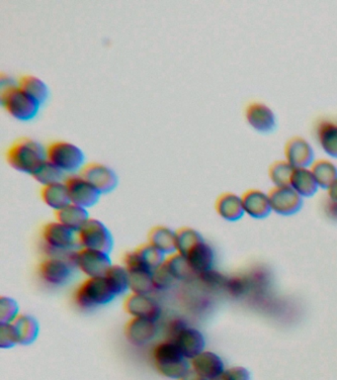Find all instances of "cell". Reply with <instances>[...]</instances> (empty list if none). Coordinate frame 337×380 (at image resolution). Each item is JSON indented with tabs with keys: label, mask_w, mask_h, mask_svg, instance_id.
Wrapping results in <instances>:
<instances>
[{
	"label": "cell",
	"mask_w": 337,
	"mask_h": 380,
	"mask_svg": "<svg viewBox=\"0 0 337 380\" xmlns=\"http://www.w3.org/2000/svg\"><path fill=\"white\" fill-rule=\"evenodd\" d=\"M5 156L10 167L30 175L48 160L47 148L29 137L15 140L7 148Z\"/></svg>",
	"instance_id": "6da1fadb"
},
{
	"label": "cell",
	"mask_w": 337,
	"mask_h": 380,
	"mask_svg": "<svg viewBox=\"0 0 337 380\" xmlns=\"http://www.w3.org/2000/svg\"><path fill=\"white\" fill-rule=\"evenodd\" d=\"M153 364L158 374L179 380L191 369V362L171 340L160 342L153 351Z\"/></svg>",
	"instance_id": "7a4b0ae2"
},
{
	"label": "cell",
	"mask_w": 337,
	"mask_h": 380,
	"mask_svg": "<svg viewBox=\"0 0 337 380\" xmlns=\"http://www.w3.org/2000/svg\"><path fill=\"white\" fill-rule=\"evenodd\" d=\"M0 103L10 116L21 122L34 120L41 109V105L19 87L18 82L0 88Z\"/></svg>",
	"instance_id": "3957f363"
},
{
	"label": "cell",
	"mask_w": 337,
	"mask_h": 380,
	"mask_svg": "<svg viewBox=\"0 0 337 380\" xmlns=\"http://www.w3.org/2000/svg\"><path fill=\"white\" fill-rule=\"evenodd\" d=\"M47 158L65 175H77L87 165L85 153L79 146L67 141H55L47 146Z\"/></svg>",
	"instance_id": "277c9868"
},
{
	"label": "cell",
	"mask_w": 337,
	"mask_h": 380,
	"mask_svg": "<svg viewBox=\"0 0 337 380\" xmlns=\"http://www.w3.org/2000/svg\"><path fill=\"white\" fill-rule=\"evenodd\" d=\"M116 297L105 276L85 279L74 293L75 304L82 309H94L107 305Z\"/></svg>",
	"instance_id": "5b68a950"
},
{
	"label": "cell",
	"mask_w": 337,
	"mask_h": 380,
	"mask_svg": "<svg viewBox=\"0 0 337 380\" xmlns=\"http://www.w3.org/2000/svg\"><path fill=\"white\" fill-rule=\"evenodd\" d=\"M41 238L48 253L53 256H59V254L70 256L79 246L77 232L65 227L57 221L43 226Z\"/></svg>",
	"instance_id": "8992f818"
},
{
	"label": "cell",
	"mask_w": 337,
	"mask_h": 380,
	"mask_svg": "<svg viewBox=\"0 0 337 380\" xmlns=\"http://www.w3.org/2000/svg\"><path fill=\"white\" fill-rule=\"evenodd\" d=\"M70 261L87 278H102L113 266L110 254L84 248L74 251Z\"/></svg>",
	"instance_id": "52a82bcc"
},
{
	"label": "cell",
	"mask_w": 337,
	"mask_h": 380,
	"mask_svg": "<svg viewBox=\"0 0 337 380\" xmlns=\"http://www.w3.org/2000/svg\"><path fill=\"white\" fill-rule=\"evenodd\" d=\"M80 248L111 253L114 240L107 226L98 219L89 218L79 232Z\"/></svg>",
	"instance_id": "ba28073f"
},
{
	"label": "cell",
	"mask_w": 337,
	"mask_h": 380,
	"mask_svg": "<svg viewBox=\"0 0 337 380\" xmlns=\"http://www.w3.org/2000/svg\"><path fill=\"white\" fill-rule=\"evenodd\" d=\"M123 264L130 278V291L132 293L150 295L155 289L153 283V271L143 263L136 250L128 251L123 259Z\"/></svg>",
	"instance_id": "9c48e42d"
},
{
	"label": "cell",
	"mask_w": 337,
	"mask_h": 380,
	"mask_svg": "<svg viewBox=\"0 0 337 380\" xmlns=\"http://www.w3.org/2000/svg\"><path fill=\"white\" fill-rule=\"evenodd\" d=\"M74 266L69 259L49 256L40 263L38 273L45 283L62 286L72 281Z\"/></svg>",
	"instance_id": "30bf717a"
},
{
	"label": "cell",
	"mask_w": 337,
	"mask_h": 380,
	"mask_svg": "<svg viewBox=\"0 0 337 380\" xmlns=\"http://www.w3.org/2000/svg\"><path fill=\"white\" fill-rule=\"evenodd\" d=\"M271 209L280 216H293L303 207L304 198L290 185L273 186L268 192Z\"/></svg>",
	"instance_id": "8fae6325"
},
{
	"label": "cell",
	"mask_w": 337,
	"mask_h": 380,
	"mask_svg": "<svg viewBox=\"0 0 337 380\" xmlns=\"http://www.w3.org/2000/svg\"><path fill=\"white\" fill-rule=\"evenodd\" d=\"M65 183L72 205L85 209L92 208L97 205L101 197V193L79 173L67 175Z\"/></svg>",
	"instance_id": "7c38bea8"
},
{
	"label": "cell",
	"mask_w": 337,
	"mask_h": 380,
	"mask_svg": "<svg viewBox=\"0 0 337 380\" xmlns=\"http://www.w3.org/2000/svg\"><path fill=\"white\" fill-rule=\"evenodd\" d=\"M79 175L84 176L101 195H109L119 185L117 173L103 163H87Z\"/></svg>",
	"instance_id": "4fadbf2b"
},
{
	"label": "cell",
	"mask_w": 337,
	"mask_h": 380,
	"mask_svg": "<svg viewBox=\"0 0 337 380\" xmlns=\"http://www.w3.org/2000/svg\"><path fill=\"white\" fill-rule=\"evenodd\" d=\"M245 117L253 129L263 134L273 132L277 127L275 113L263 102L248 103L245 109Z\"/></svg>",
	"instance_id": "5bb4252c"
},
{
	"label": "cell",
	"mask_w": 337,
	"mask_h": 380,
	"mask_svg": "<svg viewBox=\"0 0 337 380\" xmlns=\"http://www.w3.org/2000/svg\"><path fill=\"white\" fill-rule=\"evenodd\" d=\"M125 311L133 318L148 319L157 322L162 314L158 302L150 295L132 293L124 302Z\"/></svg>",
	"instance_id": "9a60e30c"
},
{
	"label": "cell",
	"mask_w": 337,
	"mask_h": 380,
	"mask_svg": "<svg viewBox=\"0 0 337 380\" xmlns=\"http://www.w3.org/2000/svg\"><path fill=\"white\" fill-rule=\"evenodd\" d=\"M284 153L287 162L295 168H311L316 161L313 146L301 136H294L287 141Z\"/></svg>",
	"instance_id": "2e32d148"
},
{
	"label": "cell",
	"mask_w": 337,
	"mask_h": 380,
	"mask_svg": "<svg viewBox=\"0 0 337 380\" xmlns=\"http://www.w3.org/2000/svg\"><path fill=\"white\" fill-rule=\"evenodd\" d=\"M168 339L175 342L189 361L205 351L206 339L202 332L188 325Z\"/></svg>",
	"instance_id": "e0dca14e"
},
{
	"label": "cell",
	"mask_w": 337,
	"mask_h": 380,
	"mask_svg": "<svg viewBox=\"0 0 337 380\" xmlns=\"http://www.w3.org/2000/svg\"><path fill=\"white\" fill-rule=\"evenodd\" d=\"M157 322L148 319L132 318L125 326V336L131 344L143 346L157 337Z\"/></svg>",
	"instance_id": "ac0fdd59"
},
{
	"label": "cell",
	"mask_w": 337,
	"mask_h": 380,
	"mask_svg": "<svg viewBox=\"0 0 337 380\" xmlns=\"http://www.w3.org/2000/svg\"><path fill=\"white\" fill-rule=\"evenodd\" d=\"M190 362L191 369L208 380L217 379L226 371L222 357L216 352L206 349L191 359Z\"/></svg>",
	"instance_id": "d6986e66"
},
{
	"label": "cell",
	"mask_w": 337,
	"mask_h": 380,
	"mask_svg": "<svg viewBox=\"0 0 337 380\" xmlns=\"http://www.w3.org/2000/svg\"><path fill=\"white\" fill-rule=\"evenodd\" d=\"M243 209L246 215L253 219H264L268 217L272 212L268 193L260 190H246L243 195Z\"/></svg>",
	"instance_id": "ffe728a7"
},
{
	"label": "cell",
	"mask_w": 337,
	"mask_h": 380,
	"mask_svg": "<svg viewBox=\"0 0 337 380\" xmlns=\"http://www.w3.org/2000/svg\"><path fill=\"white\" fill-rule=\"evenodd\" d=\"M185 256L189 264L191 271L197 276L214 268L215 251L212 246L206 241L197 244Z\"/></svg>",
	"instance_id": "44dd1931"
},
{
	"label": "cell",
	"mask_w": 337,
	"mask_h": 380,
	"mask_svg": "<svg viewBox=\"0 0 337 380\" xmlns=\"http://www.w3.org/2000/svg\"><path fill=\"white\" fill-rule=\"evenodd\" d=\"M216 212L228 222H236L245 215L241 196L233 192L219 195L215 203Z\"/></svg>",
	"instance_id": "7402d4cb"
},
{
	"label": "cell",
	"mask_w": 337,
	"mask_h": 380,
	"mask_svg": "<svg viewBox=\"0 0 337 380\" xmlns=\"http://www.w3.org/2000/svg\"><path fill=\"white\" fill-rule=\"evenodd\" d=\"M290 186L303 198L313 197L319 190L311 168H298L292 175Z\"/></svg>",
	"instance_id": "603a6c76"
},
{
	"label": "cell",
	"mask_w": 337,
	"mask_h": 380,
	"mask_svg": "<svg viewBox=\"0 0 337 380\" xmlns=\"http://www.w3.org/2000/svg\"><path fill=\"white\" fill-rule=\"evenodd\" d=\"M42 200L45 205L53 209L55 212L62 210L65 206L70 205L69 190L65 181L54 183L46 186H42L40 190Z\"/></svg>",
	"instance_id": "cb8c5ba5"
},
{
	"label": "cell",
	"mask_w": 337,
	"mask_h": 380,
	"mask_svg": "<svg viewBox=\"0 0 337 380\" xmlns=\"http://www.w3.org/2000/svg\"><path fill=\"white\" fill-rule=\"evenodd\" d=\"M148 243L162 251L165 255L170 256L177 253L176 246V231L167 226H155L148 232Z\"/></svg>",
	"instance_id": "d4e9b609"
},
{
	"label": "cell",
	"mask_w": 337,
	"mask_h": 380,
	"mask_svg": "<svg viewBox=\"0 0 337 380\" xmlns=\"http://www.w3.org/2000/svg\"><path fill=\"white\" fill-rule=\"evenodd\" d=\"M316 139L326 155L337 158V123L321 120L316 126Z\"/></svg>",
	"instance_id": "484cf974"
},
{
	"label": "cell",
	"mask_w": 337,
	"mask_h": 380,
	"mask_svg": "<svg viewBox=\"0 0 337 380\" xmlns=\"http://www.w3.org/2000/svg\"><path fill=\"white\" fill-rule=\"evenodd\" d=\"M56 219L57 222L62 223L65 227L79 232L82 226L89 220V214L87 209L70 203L56 212Z\"/></svg>",
	"instance_id": "4316f807"
},
{
	"label": "cell",
	"mask_w": 337,
	"mask_h": 380,
	"mask_svg": "<svg viewBox=\"0 0 337 380\" xmlns=\"http://www.w3.org/2000/svg\"><path fill=\"white\" fill-rule=\"evenodd\" d=\"M19 87L25 93L36 100L40 105H44L50 97L49 87L44 80L32 75H22L18 80Z\"/></svg>",
	"instance_id": "83f0119b"
},
{
	"label": "cell",
	"mask_w": 337,
	"mask_h": 380,
	"mask_svg": "<svg viewBox=\"0 0 337 380\" xmlns=\"http://www.w3.org/2000/svg\"><path fill=\"white\" fill-rule=\"evenodd\" d=\"M13 324L18 332L20 344L29 346L35 343L40 334V324L35 317L28 314H20Z\"/></svg>",
	"instance_id": "f1b7e54d"
},
{
	"label": "cell",
	"mask_w": 337,
	"mask_h": 380,
	"mask_svg": "<svg viewBox=\"0 0 337 380\" xmlns=\"http://www.w3.org/2000/svg\"><path fill=\"white\" fill-rule=\"evenodd\" d=\"M311 172L318 181L319 188L328 190L337 180V167L336 163L326 158H319L314 161L311 165Z\"/></svg>",
	"instance_id": "f546056e"
},
{
	"label": "cell",
	"mask_w": 337,
	"mask_h": 380,
	"mask_svg": "<svg viewBox=\"0 0 337 380\" xmlns=\"http://www.w3.org/2000/svg\"><path fill=\"white\" fill-rule=\"evenodd\" d=\"M105 278L116 296L130 291L129 273L124 266H112L105 274Z\"/></svg>",
	"instance_id": "4dcf8cb0"
},
{
	"label": "cell",
	"mask_w": 337,
	"mask_h": 380,
	"mask_svg": "<svg viewBox=\"0 0 337 380\" xmlns=\"http://www.w3.org/2000/svg\"><path fill=\"white\" fill-rule=\"evenodd\" d=\"M31 176L42 186L62 183L67 178L65 173L48 160Z\"/></svg>",
	"instance_id": "1f68e13d"
},
{
	"label": "cell",
	"mask_w": 337,
	"mask_h": 380,
	"mask_svg": "<svg viewBox=\"0 0 337 380\" xmlns=\"http://www.w3.org/2000/svg\"><path fill=\"white\" fill-rule=\"evenodd\" d=\"M204 240L203 236L195 229L190 227H182L176 231V246H177V253L186 256L191 249L194 248L197 244Z\"/></svg>",
	"instance_id": "d6a6232c"
},
{
	"label": "cell",
	"mask_w": 337,
	"mask_h": 380,
	"mask_svg": "<svg viewBox=\"0 0 337 380\" xmlns=\"http://www.w3.org/2000/svg\"><path fill=\"white\" fill-rule=\"evenodd\" d=\"M295 168L286 160L276 161L269 167L268 175L274 186L290 185Z\"/></svg>",
	"instance_id": "836d02e7"
},
{
	"label": "cell",
	"mask_w": 337,
	"mask_h": 380,
	"mask_svg": "<svg viewBox=\"0 0 337 380\" xmlns=\"http://www.w3.org/2000/svg\"><path fill=\"white\" fill-rule=\"evenodd\" d=\"M136 251H137L143 263L152 271L162 266L167 258V255H165L162 251L158 250L155 246L150 245L148 241L147 244L138 246L136 249Z\"/></svg>",
	"instance_id": "e575fe53"
},
{
	"label": "cell",
	"mask_w": 337,
	"mask_h": 380,
	"mask_svg": "<svg viewBox=\"0 0 337 380\" xmlns=\"http://www.w3.org/2000/svg\"><path fill=\"white\" fill-rule=\"evenodd\" d=\"M176 281H185L193 274L185 256L179 253L168 256L165 261Z\"/></svg>",
	"instance_id": "d590c367"
},
{
	"label": "cell",
	"mask_w": 337,
	"mask_h": 380,
	"mask_svg": "<svg viewBox=\"0 0 337 380\" xmlns=\"http://www.w3.org/2000/svg\"><path fill=\"white\" fill-rule=\"evenodd\" d=\"M19 315L17 301L11 297L2 296L0 298V324L13 323Z\"/></svg>",
	"instance_id": "8d00e7d4"
},
{
	"label": "cell",
	"mask_w": 337,
	"mask_h": 380,
	"mask_svg": "<svg viewBox=\"0 0 337 380\" xmlns=\"http://www.w3.org/2000/svg\"><path fill=\"white\" fill-rule=\"evenodd\" d=\"M176 281H177L170 273L165 263L153 271V288L157 291H167L175 286Z\"/></svg>",
	"instance_id": "74e56055"
},
{
	"label": "cell",
	"mask_w": 337,
	"mask_h": 380,
	"mask_svg": "<svg viewBox=\"0 0 337 380\" xmlns=\"http://www.w3.org/2000/svg\"><path fill=\"white\" fill-rule=\"evenodd\" d=\"M16 344H20V340L14 324H0V348L12 349Z\"/></svg>",
	"instance_id": "f35d334b"
},
{
	"label": "cell",
	"mask_w": 337,
	"mask_h": 380,
	"mask_svg": "<svg viewBox=\"0 0 337 380\" xmlns=\"http://www.w3.org/2000/svg\"><path fill=\"white\" fill-rule=\"evenodd\" d=\"M198 276L205 286H207L208 288L215 289L225 288L226 281H228L226 276L214 268Z\"/></svg>",
	"instance_id": "ab89813d"
},
{
	"label": "cell",
	"mask_w": 337,
	"mask_h": 380,
	"mask_svg": "<svg viewBox=\"0 0 337 380\" xmlns=\"http://www.w3.org/2000/svg\"><path fill=\"white\" fill-rule=\"evenodd\" d=\"M225 289L231 296H241L248 291V283L245 278L233 276V278H228Z\"/></svg>",
	"instance_id": "60d3db41"
},
{
	"label": "cell",
	"mask_w": 337,
	"mask_h": 380,
	"mask_svg": "<svg viewBox=\"0 0 337 380\" xmlns=\"http://www.w3.org/2000/svg\"><path fill=\"white\" fill-rule=\"evenodd\" d=\"M324 215L333 222H337V202L326 197L323 202Z\"/></svg>",
	"instance_id": "b9f144b4"
},
{
	"label": "cell",
	"mask_w": 337,
	"mask_h": 380,
	"mask_svg": "<svg viewBox=\"0 0 337 380\" xmlns=\"http://www.w3.org/2000/svg\"><path fill=\"white\" fill-rule=\"evenodd\" d=\"M235 380H251L250 371L243 367H233L228 369Z\"/></svg>",
	"instance_id": "7bdbcfd3"
},
{
	"label": "cell",
	"mask_w": 337,
	"mask_h": 380,
	"mask_svg": "<svg viewBox=\"0 0 337 380\" xmlns=\"http://www.w3.org/2000/svg\"><path fill=\"white\" fill-rule=\"evenodd\" d=\"M179 380H208V379L201 376V374H199L198 372H196L194 371V369H191L190 371H188L187 374H186L185 376H183L182 379Z\"/></svg>",
	"instance_id": "ee69618b"
},
{
	"label": "cell",
	"mask_w": 337,
	"mask_h": 380,
	"mask_svg": "<svg viewBox=\"0 0 337 380\" xmlns=\"http://www.w3.org/2000/svg\"><path fill=\"white\" fill-rule=\"evenodd\" d=\"M326 191H328V197L337 202V180L329 186Z\"/></svg>",
	"instance_id": "f6af8a7d"
},
{
	"label": "cell",
	"mask_w": 337,
	"mask_h": 380,
	"mask_svg": "<svg viewBox=\"0 0 337 380\" xmlns=\"http://www.w3.org/2000/svg\"><path fill=\"white\" fill-rule=\"evenodd\" d=\"M213 380H235L233 379V376H231L230 371L228 369H226L225 371L223 372L222 374H221L220 376H218L217 379H213Z\"/></svg>",
	"instance_id": "bcb514c9"
}]
</instances>
